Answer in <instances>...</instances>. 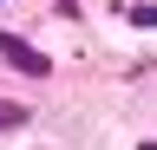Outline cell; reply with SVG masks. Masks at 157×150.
Masks as SVG:
<instances>
[{
	"label": "cell",
	"mask_w": 157,
	"mask_h": 150,
	"mask_svg": "<svg viewBox=\"0 0 157 150\" xmlns=\"http://www.w3.org/2000/svg\"><path fill=\"white\" fill-rule=\"evenodd\" d=\"M26 124V104H13V98H0V130H20Z\"/></svg>",
	"instance_id": "2"
},
{
	"label": "cell",
	"mask_w": 157,
	"mask_h": 150,
	"mask_svg": "<svg viewBox=\"0 0 157 150\" xmlns=\"http://www.w3.org/2000/svg\"><path fill=\"white\" fill-rule=\"evenodd\" d=\"M137 26H157V0H151V7H137Z\"/></svg>",
	"instance_id": "3"
},
{
	"label": "cell",
	"mask_w": 157,
	"mask_h": 150,
	"mask_svg": "<svg viewBox=\"0 0 157 150\" xmlns=\"http://www.w3.org/2000/svg\"><path fill=\"white\" fill-rule=\"evenodd\" d=\"M0 59H7L13 72H26V79H46V72H52V59H46L39 46H26L20 33H0Z\"/></svg>",
	"instance_id": "1"
}]
</instances>
